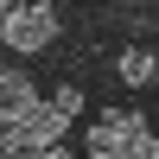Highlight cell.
Segmentation results:
<instances>
[{
	"instance_id": "obj_1",
	"label": "cell",
	"mask_w": 159,
	"mask_h": 159,
	"mask_svg": "<svg viewBox=\"0 0 159 159\" xmlns=\"http://www.w3.org/2000/svg\"><path fill=\"white\" fill-rule=\"evenodd\" d=\"M76 108H83V96H76V89H57L51 102H32L19 121H7V147H57Z\"/></svg>"
},
{
	"instance_id": "obj_2",
	"label": "cell",
	"mask_w": 159,
	"mask_h": 159,
	"mask_svg": "<svg viewBox=\"0 0 159 159\" xmlns=\"http://www.w3.org/2000/svg\"><path fill=\"white\" fill-rule=\"evenodd\" d=\"M0 38H7V51H45L57 38V13L45 0H13V13L0 19Z\"/></svg>"
},
{
	"instance_id": "obj_3",
	"label": "cell",
	"mask_w": 159,
	"mask_h": 159,
	"mask_svg": "<svg viewBox=\"0 0 159 159\" xmlns=\"http://www.w3.org/2000/svg\"><path fill=\"white\" fill-rule=\"evenodd\" d=\"M32 102H38L32 76H25V70H0V127H7V121H19Z\"/></svg>"
},
{
	"instance_id": "obj_4",
	"label": "cell",
	"mask_w": 159,
	"mask_h": 159,
	"mask_svg": "<svg viewBox=\"0 0 159 159\" xmlns=\"http://www.w3.org/2000/svg\"><path fill=\"white\" fill-rule=\"evenodd\" d=\"M89 159H127V147H121V108L96 115V127H89Z\"/></svg>"
},
{
	"instance_id": "obj_5",
	"label": "cell",
	"mask_w": 159,
	"mask_h": 159,
	"mask_svg": "<svg viewBox=\"0 0 159 159\" xmlns=\"http://www.w3.org/2000/svg\"><path fill=\"white\" fill-rule=\"evenodd\" d=\"M121 147H127V159H159V140H153V127L140 121V115H127V108H121Z\"/></svg>"
},
{
	"instance_id": "obj_6",
	"label": "cell",
	"mask_w": 159,
	"mask_h": 159,
	"mask_svg": "<svg viewBox=\"0 0 159 159\" xmlns=\"http://www.w3.org/2000/svg\"><path fill=\"white\" fill-rule=\"evenodd\" d=\"M115 70H121L127 89H147L153 76H159V57H153V51H121V64H115Z\"/></svg>"
},
{
	"instance_id": "obj_7",
	"label": "cell",
	"mask_w": 159,
	"mask_h": 159,
	"mask_svg": "<svg viewBox=\"0 0 159 159\" xmlns=\"http://www.w3.org/2000/svg\"><path fill=\"white\" fill-rule=\"evenodd\" d=\"M0 159H45V147H0Z\"/></svg>"
},
{
	"instance_id": "obj_8",
	"label": "cell",
	"mask_w": 159,
	"mask_h": 159,
	"mask_svg": "<svg viewBox=\"0 0 159 159\" xmlns=\"http://www.w3.org/2000/svg\"><path fill=\"white\" fill-rule=\"evenodd\" d=\"M45 159H70V153H57V147H45Z\"/></svg>"
},
{
	"instance_id": "obj_9",
	"label": "cell",
	"mask_w": 159,
	"mask_h": 159,
	"mask_svg": "<svg viewBox=\"0 0 159 159\" xmlns=\"http://www.w3.org/2000/svg\"><path fill=\"white\" fill-rule=\"evenodd\" d=\"M7 13H13V0H0V19H7Z\"/></svg>"
}]
</instances>
